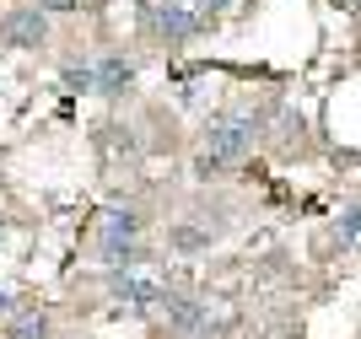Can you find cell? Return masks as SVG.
Segmentation results:
<instances>
[{"label":"cell","instance_id":"6da1fadb","mask_svg":"<svg viewBox=\"0 0 361 339\" xmlns=\"http://www.w3.org/2000/svg\"><path fill=\"white\" fill-rule=\"evenodd\" d=\"M248 146H254V118H243V113L216 118L211 130H205V146H200V156H195V173H200V178L226 173L232 162H243V156H248Z\"/></svg>","mask_w":361,"mask_h":339},{"label":"cell","instance_id":"7a4b0ae2","mask_svg":"<svg viewBox=\"0 0 361 339\" xmlns=\"http://www.w3.org/2000/svg\"><path fill=\"white\" fill-rule=\"evenodd\" d=\"M146 22H151V32H157L162 44H183V38H195V32L205 27V16H200L195 6H151Z\"/></svg>","mask_w":361,"mask_h":339},{"label":"cell","instance_id":"3957f363","mask_svg":"<svg viewBox=\"0 0 361 339\" xmlns=\"http://www.w3.org/2000/svg\"><path fill=\"white\" fill-rule=\"evenodd\" d=\"M114 296H119L124 307H157V302H167V285L157 281V275H146V269H124V275H114Z\"/></svg>","mask_w":361,"mask_h":339},{"label":"cell","instance_id":"277c9868","mask_svg":"<svg viewBox=\"0 0 361 339\" xmlns=\"http://www.w3.org/2000/svg\"><path fill=\"white\" fill-rule=\"evenodd\" d=\"M0 38L11 49H32V44H44L49 38V16L38 11V6H22V11H11L6 22H0Z\"/></svg>","mask_w":361,"mask_h":339},{"label":"cell","instance_id":"5b68a950","mask_svg":"<svg viewBox=\"0 0 361 339\" xmlns=\"http://www.w3.org/2000/svg\"><path fill=\"white\" fill-rule=\"evenodd\" d=\"M135 87V65H130V59H103V65H97V92H103V97H124V92Z\"/></svg>","mask_w":361,"mask_h":339},{"label":"cell","instance_id":"8992f818","mask_svg":"<svg viewBox=\"0 0 361 339\" xmlns=\"http://www.w3.org/2000/svg\"><path fill=\"white\" fill-rule=\"evenodd\" d=\"M162 307H167V323L178 328V334H195V328L205 323V307H200V302H183V296H167Z\"/></svg>","mask_w":361,"mask_h":339},{"label":"cell","instance_id":"52a82bcc","mask_svg":"<svg viewBox=\"0 0 361 339\" xmlns=\"http://www.w3.org/2000/svg\"><path fill=\"white\" fill-rule=\"evenodd\" d=\"M6 334H11V339H49V318L27 307V312H16L11 323H6Z\"/></svg>","mask_w":361,"mask_h":339},{"label":"cell","instance_id":"ba28073f","mask_svg":"<svg viewBox=\"0 0 361 339\" xmlns=\"http://www.w3.org/2000/svg\"><path fill=\"white\" fill-rule=\"evenodd\" d=\"M135 232H140V210H108L103 216V237H130L135 242Z\"/></svg>","mask_w":361,"mask_h":339},{"label":"cell","instance_id":"9c48e42d","mask_svg":"<svg viewBox=\"0 0 361 339\" xmlns=\"http://www.w3.org/2000/svg\"><path fill=\"white\" fill-rule=\"evenodd\" d=\"M65 87L71 92H97V65H71V70H65Z\"/></svg>","mask_w":361,"mask_h":339},{"label":"cell","instance_id":"30bf717a","mask_svg":"<svg viewBox=\"0 0 361 339\" xmlns=\"http://www.w3.org/2000/svg\"><path fill=\"white\" fill-rule=\"evenodd\" d=\"M173 248H205V232H195V226H178V232H173Z\"/></svg>","mask_w":361,"mask_h":339},{"label":"cell","instance_id":"8fae6325","mask_svg":"<svg viewBox=\"0 0 361 339\" xmlns=\"http://www.w3.org/2000/svg\"><path fill=\"white\" fill-rule=\"evenodd\" d=\"M340 232H345V237H361V205H350L345 216H340Z\"/></svg>","mask_w":361,"mask_h":339},{"label":"cell","instance_id":"7c38bea8","mask_svg":"<svg viewBox=\"0 0 361 339\" xmlns=\"http://www.w3.org/2000/svg\"><path fill=\"white\" fill-rule=\"evenodd\" d=\"M16 312H27V307H22V302H16V296H6V291H0V318H6V323H11Z\"/></svg>","mask_w":361,"mask_h":339},{"label":"cell","instance_id":"4fadbf2b","mask_svg":"<svg viewBox=\"0 0 361 339\" xmlns=\"http://www.w3.org/2000/svg\"><path fill=\"white\" fill-rule=\"evenodd\" d=\"M189 6H195V11H200V16H205V22H211V16H216V11H221V6H226V0H189Z\"/></svg>","mask_w":361,"mask_h":339}]
</instances>
